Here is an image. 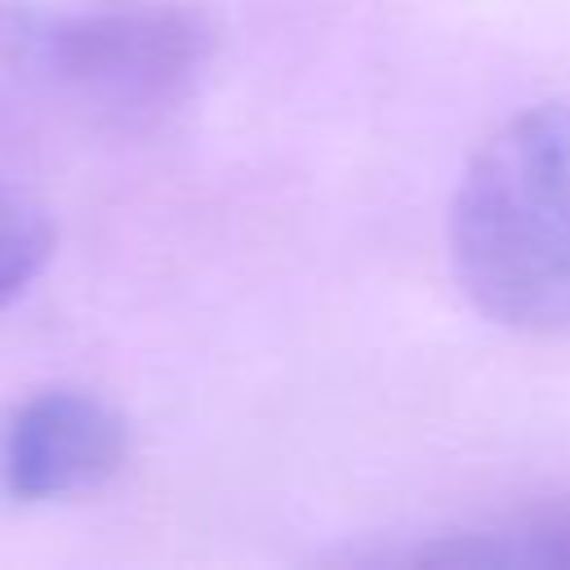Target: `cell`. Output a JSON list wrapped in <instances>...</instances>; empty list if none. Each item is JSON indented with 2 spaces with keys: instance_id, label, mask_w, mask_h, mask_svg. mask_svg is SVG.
I'll use <instances>...</instances> for the list:
<instances>
[{
  "instance_id": "6da1fadb",
  "label": "cell",
  "mask_w": 570,
  "mask_h": 570,
  "mask_svg": "<svg viewBox=\"0 0 570 570\" xmlns=\"http://www.w3.org/2000/svg\"><path fill=\"white\" fill-rule=\"evenodd\" d=\"M450 254L490 321L570 330V102H539L481 142L454 191Z\"/></svg>"
},
{
  "instance_id": "7a4b0ae2",
  "label": "cell",
  "mask_w": 570,
  "mask_h": 570,
  "mask_svg": "<svg viewBox=\"0 0 570 570\" xmlns=\"http://www.w3.org/2000/svg\"><path fill=\"white\" fill-rule=\"evenodd\" d=\"M214 36L178 4L36 9L0 0V116L58 111L89 125H138L174 107Z\"/></svg>"
},
{
  "instance_id": "3957f363",
  "label": "cell",
  "mask_w": 570,
  "mask_h": 570,
  "mask_svg": "<svg viewBox=\"0 0 570 570\" xmlns=\"http://www.w3.org/2000/svg\"><path fill=\"white\" fill-rule=\"evenodd\" d=\"M129 454L125 419L94 392H40L0 436V481L13 499L45 503L102 485Z\"/></svg>"
},
{
  "instance_id": "277c9868",
  "label": "cell",
  "mask_w": 570,
  "mask_h": 570,
  "mask_svg": "<svg viewBox=\"0 0 570 570\" xmlns=\"http://www.w3.org/2000/svg\"><path fill=\"white\" fill-rule=\"evenodd\" d=\"M414 561L428 566H499V570H570V508H539L490 530L441 539Z\"/></svg>"
},
{
  "instance_id": "5b68a950",
  "label": "cell",
  "mask_w": 570,
  "mask_h": 570,
  "mask_svg": "<svg viewBox=\"0 0 570 570\" xmlns=\"http://www.w3.org/2000/svg\"><path fill=\"white\" fill-rule=\"evenodd\" d=\"M53 227L36 196L0 178V307L13 303L49 263Z\"/></svg>"
}]
</instances>
